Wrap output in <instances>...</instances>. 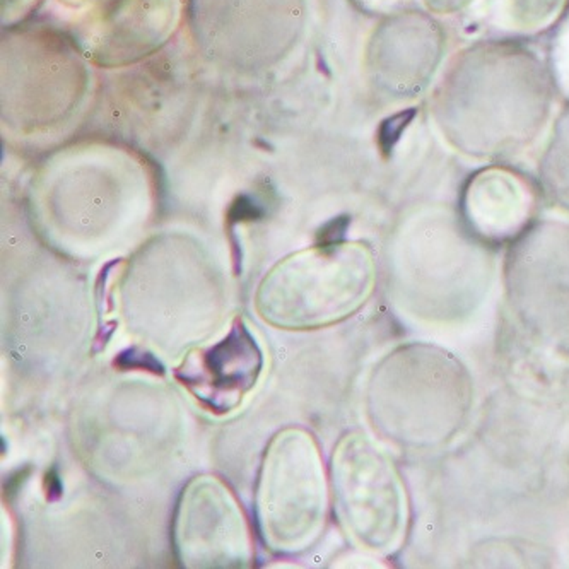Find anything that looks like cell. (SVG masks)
<instances>
[{
  "instance_id": "6da1fadb",
  "label": "cell",
  "mask_w": 569,
  "mask_h": 569,
  "mask_svg": "<svg viewBox=\"0 0 569 569\" xmlns=\"http://www.w3.org/2000/svg\"><path fill=\"white\" fill-rule=\"evenodd\" d=\"M554 79L535 53L506 41L457 53L436 89V122L455 147L503 156L528 147L547 122Z\"/></svg>"
},
{
  "instance_id": "7a4b0ae2",
  "label": "cell",
  "mask_w": 569,
  "mask_h": 569,
  "mask_svg": "<svg viewBox=\"0 0 569 569\" xmlns=\"http://www.w3.org/2000/svg\"><path fill=\"white\" fill-rule=\"evenodd\" d=\"M446 55V33L433 16L419 10L393 12L371 43L376 79L398 96H415L433 83Z\"/></svg>"
},
{
  "instance_id": "3957f363",
  "label": "cell",
  "mask_w": 569,
  "mask_h": 569,
  "mask_svg": "<svg viewBox=\"0 0 569 569\" xmlns=\"http://www.w3.org/2000/svg\"><path fill=\"white\" fill-rule=\"evenodd\" d=\"M465 209L472 226L487 238H510L520 231L532 211L528 185L515 173L490 168L470 180Z\"/></svg>"
},
{
  "instance_id": "277c9868",
  "label": "cell",
  "mask_w": 569,
  "mask_h": 569,
  "mask_svg": "<svg viewBox=\"0 0 569 569\" xmlns=\"http://www.w3.org/2000/svg\"><path fill=\"white\" fill-rule=\"evenodd\" d=\"M569 0H479L477 17L508 34H533L561 19Z\"/></svg>"
},
{
  "instance_id": "5b68a950",
  "label": "cell",
  "mask_w": 569,
  "mask_h": 569,
  "mask_svg": "<svg viewBox=\"0 0 569 569\" xmlns=\"http://www.w3.org/2000/svg\"><path fill=\"white\" fill-rule=\"evenodd\" d=\"M205 371L214 378L216 390L241 395L250 389L260 368V354L243 327L234 329L229 339L214 347L204 359Z\"/></svg>"
},
{
  "instance_id": "8992f818",
  "label": "cell",
  "mask_w": 569,
  "mask_h": 569,
  "mask_svg": "<svg viewBox=\"0 0 569 569\" xmlns=\"http://www.w3.org/2000/svg\"><path fill=\"white\" fill-rule=\"evenodd\" d=\"M546 180L557 195L569 202V110L557 120L544 163Z\"/></svg>"
},
{
  "instance_id": "52a82bcc",
  "label": "cell",
  "mask_w": 569,
  "mask_h": 569,
  "mask_svg": "<svg viewBox=\"0 0 569 569\" xmlns=\"http://www.w3.org/2000/svg\"><path fill=\"white\" fill-rule=\"evenodd\" d=\"M549 70L554 86L569 96V2L561 19L557 21V30L550 43Z\"/></svg>"
},
{
  "instance_id": "ba28073f",
  "label": "cell",
  "mask_w": 569,
  "mask_h": 569,
  "mask_svg": "<svg viewBox=\"0 0 569 569\" xmlns=\"http://www.w3.org/2000/svg\"><path fill=\"white\" fill-rule=\"evenodd\" d=\"M474 0H422L428 12L438 14V16H450V14L460 12L465 7L472 6Z\"/></svg>"
},
{
  "instance_id": "9c48e42d",
  "label": "cell",
  "mask_w": 569,
  "mask_h": 569,
  "mask_svg": "<svg viewBox=\"0 0 569 569\" xmlns=\"http://www.w3.org/2000/svg\"><path fill=\"white\" fill-rule=\"evenodd\" d=\"M263 214L262 209L258 207L255 202H251L250 198L247 197H240L236 200V204L233 205L229 212V219L231 220H248V219H258Z\"/></svg>"
},
{
  "instance_id": "30bf717a",
  "label": "cell",
  "mask_w": 569,
  "mask_h": 569,
  "mask_svg": "<svg viewBox=\"0 0 569 569\" xmlns=\"http://www.w3.org/2000/svg\"><path fill=\"white\" fill-rule=\"evenodd\" d=\"M362 7L376 12H398L408 0H358Z\"/></svg>"
},
{
  "instance_id": "8fae6325",
  "label": "cell",
  "mask_w": 569,
  "mask_h": 569,
  "mask_svg": "<svg viewBox=\"0 0 569 569\" xmlns=\"http://www.w3.org/2000/svg\"><path fill=\"white\" fill-rule=\"evenodd\" d=\"M46 493H50V496H59L60 490H62V486H60L59 477H56L55 470H52L50 474H46Z\"/></svg>"
}]
</instances>
